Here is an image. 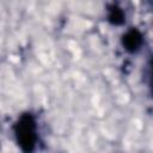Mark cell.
Masks as SVG:
<instances>
[{
	"label": "cell",
	"mask_w": 153,
	"mask_h": 153,
	"mask_svg": "<svg viewBox=\"0 0 153 153\" xmlns=\"http://www.w3.org/2000/svg\"><path fill=\"white\" fill-rule=\"evenodd\" d=\"M13 130L17 143L23 153H32L37 142L35 117L29 112L20 115V117L13 126Z\"/></svg>",
	"instance_id": "obj_1"
},
{
	"label": "cell",
	"mask_w": 153,
	"mask_h": 153,
	"mask_svg": "<svg viewBox=\"0 0 153 153\" xmlns=\"http://www.w3.org/2000/svg\"><path fill=\"white\" fill-rule=\"evenodd\" d=\"M143 43V36L137 29H129L123 36H122V44L124 49L129 53L137 51Z\"/></svg>",
	"instance_id": "obj_2"
},
{
	"label": "cell",
	"mask_w": 153,
	"mask_h": 153,
	"mask_svg": "<svg viewBox=\"0 0 153 153\" xmlns=\"http://www.w3.org/2000/svg\"><path fill=\"white\" fill-rule=\"evenodd\" d=\"M108 20L112 25H122L126 20V14L123 10L117 5H111L108 11Z\"/></svg>",
	"instance_id": "obj_3"
}]
</instances>
